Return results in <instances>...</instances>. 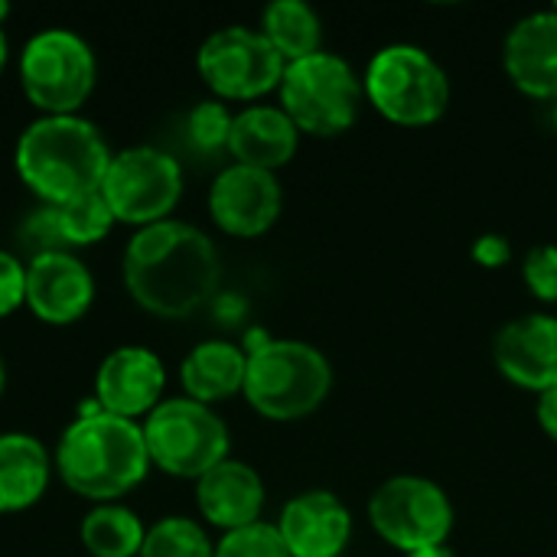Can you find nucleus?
<instances>
[{"label":"nucleus","mask_w":557,"mask_h":557,"mask_svg":"<svg viewBox=\"0 0 557 557\" xmlns=\"http://www.w3.org/2000/svg\"><path fill=\"white\" fill-rule=\"evenodd\" d=\"M222 284L215 242L180 219L137 228L124 248V287L160 320H183L206 307Z\"/></svg>","instance_id":"obj_1"},{"label":"nucleus","mask_w":557,"mask_h":557,"mask_svg":"<svg viewBox=\"0 0 557 557\" xmlns=\"http://www.w3.org/2000/svg\"><path fill=\"white\" fill-rule=\"evenodd\" d=\"M101 131L78 114H49L33 121L16 140V173L46 202L62 206L98 193L111 166Z\"/></svg>","instance_id":"obj_2"},{"label":"nucleus","mask_w":557,"mask_h":557,"mask_svg":"<svg viewBox=\"0 0 557 557\" xmlns=\"http://www.w3.org/2000/svg\"><path fill=\"white\" fill-rule=\"evenodd\" d=\"M62 483L91 503H114L144 483L150 454L137 421L104 414L101 408L72 421L55 447Z\"/></svg>","instance_id":"obj_3"},{"label":"nucleus","mask_w":557,"mask_h":557,"mask_svg":"<svg viewBox=\"0 0 557 557\" xmlns=\"http://www.w3.org/2000/svg\"><path fill=\"white\" fill-rule=\"evenodd\" d=\"M333 392L330 359L304 339H261L248 349L245 398L277 424L304 421L323 408Z\"/></svg>","instance_id":"obj_4"},{"label":"nucleus","mask_w":557,"mask_h":557,"mask_svg":"<svg viewBox=\"0 0 557 557\" xmlns=\"http://www.w3.org/2000/svg\"><path fill=\"white\" fill-rule=\"evenodd\" d=\"M366 101L398 127H431L450 108V78L444 65L418 42L382 46L366 75Z\"/></svg>","instance_id":"obj_5"},{"label":"nucleus","mask_w":557,"mask_h":557,"mask_svg":"<svg viewBox=\"0 0 557 557\" xmlns=\"http://www.w3.org/2000/svg\"><path fill=\"white\" fill-rule=\"evenodd\" d=\"M277 98L300 134L339 137L359 121L366 85L343 55L320 49L284 69Z\"/></svg>","instance_id":"obj_6"},{"label":"nucleus","mask_w":557,"mask_h":557,"mask_svg":"<svg viewBox=\"0 0 557 557\" xmlns=\"http://www.w3.org/2000/svg\"><path fill=\"white\" fill-rule=\"evenodd\" d=\"M144 444L150 463L166 476L180 480H202L212 467L228 460V428L225 421L193 398H170L160 401L144 421Z\"/></svg>","instance_id":"obj_7"},{"label":"nucleus","mask_w":557,"mask_h":557,"mask_svg":"<svg viewBox=\"0 0 557 557\" xmlns=\"http://www.w3.org/2000/svg\"><path fill=\"white\" fill-rule=\"evenodd\" d=\"M454 522L457 512L444 486L418 473L392 476L369 496L372 532L401 555L447 545Z\"/></svg>","instance_id":"obj_8"},{"label":"nucleus","mask_w":557,"mask_h":557,"mask_svg":"<svg viewBox=\"0 0 557 557\" xmlns=\"http://www.w3.org/2000/svg\"><path fill=\"white\" fill-rule=\"evenodd\" d=\"M98 62L91 46L72 29L36 33L20 55V85L33 108L49 114H78L95 88Z\"/></svg>","instance_id":"obj_9"},{"label":"nucleus","mask_w":557,"mask_h":557,"mask_svg":"<svg viewBox=\"0 0 557 557\" xmlns=\"http://www.w3.org/2000/svg\"><path fill=\"white\" fill-rule=\"evenodd\" d=\"M196 69L219 101H258L281 88L287 62L261 29L225 26L199 46Z\"/></svg>","instance_id":"obj_10"},{"label":"nucleus","mask_w":557,"mask_h":557,"mask_svg":"<svg viewBox=\"0 0 557 557\" xmlns=\"http://www.w3.org/2000/svg\"><path fill=\"white\" fill-rule=\"evenodd\" d=\"M101 196L114 212V222L137 228L170 219L183 196V166L176 157L157 147H131L111 157L101 183Z\"/></svg>","instance_id":"obj_11"},{"label":"nucleus","mask_w":557,"mask_h":557,"mask_svg":"<svg viewBox=\"0 0 557 557\" xmlns=\"http://www.w3.org/2000/svg\"><path fill=\"white\" fill-rule=\"evenodd\" d=\"M284 209V189L274 173L232 163L209 189V215L232 238H261Z\"/></svg>","instance_id":"obj_12"},{"label":"nucleus","mask_w":557,"mask_h":557,"mask_svg":"<svg viewBox=\"0 0 557 557\" xmlns=\"http://www.w3.org/2000/svg\"><path fill=\"white\" fill-rule=\"evenodd\" d=\"M493 362L506 382L525 392L557 388V317L522 313L493 339Z\"/></svg>","instance_id":"obj_13"},{"label":"nucleus","mask_w":557,"mask_h":557,"mask_svg":"<svg viewBox=\"0 0 557 557\" xmlns=\"http://www.w3.org/2000/svg\"><path fill=\"white\" fill-rule=\"evenodd\" d=\"M166 388V369L157 352L144 346H121L114 349L95 375V398L104 414L114 418H147Z\"/></svg>","instance_id":"obj_14"},{"label":"nucleus","mask_w":557,"mask_h":557,"mask_svg":"<svg viewBox=\"0 0 557 557\" xmlns=\"http://www.w3.org/2000/svg\"><path fill=\"white\" fill-rule=\"evenodd\" d=\"M277 532L290 557H343L352 539V512L330 490H307L284 503Z\"/></svg>","instance_id":"obj_15"},{"label":"nucleus","mask_w":557,"mask_h":557,"mask_svg":"<svg viewBox=\"0 0 557 557\" xmlns=\"http://www.w3.org/2000/svg\"><path fill=\"white\" fill-rule=\"evenodd\" d=\"M95 300L91 271L69 251H49L26 264V307L49 326H69Z\"/></svg>","instance_id":"obj_16"},{"label":"nucleus","mask_w":557,"mask_h":557,"mask_svg":"<svg viewBox=\"0 0 557 557\" xmlns=\"http://www.w3.org/2000/svg\"><path fill=\"white\" fill-rule=\"evenodd\" d=\"M503 65L512 85L539 101H557V10L522 16L503 46Z\"/></svg>","instance_id":"obj_17"},{"label":"nucleus","mask_w":557,"mask_h":557,"mask_svg":"<svg viewBox=\"0 0 557 557\" xmlns=\"http://www.w3.org/2000/svg\"><path fill=\"white\" fill-rule=\"evenodd\" d=\"M264 499L268 493L258 470L232 457L196 480V506L209 525L222 529V535L261 522Z\"/></svg>","instance_id":"obj_18"},{"label":"nucleus","mask_w":557,"mask_h":557,"mask_svg":"<svg viewBox=\"0 0 557 557\" xmlns=\"http://www.w3.org/2000/svg\"><path fill=\"white\" fill-rule=\"evenodd\" d=\"M300 131L281 104H248L232 117L228 153L242 166L277 173L297 157Z\"/></svg>","instance_id":"obj_19"},{"label":"nucleus","mask_w":557,"mask_h":557,"mask_svg":"<svg viewBox=\"0 0 557 557\" xmlns=\"http://www.w3.org/2000/svg\"><path fill=\"white\" fill-rule=\"evenodd\" d=\"M248 352L225 339H206L189 349L180 366V382L186 398L199 405H219L245 392Z\"/></svg>","instance_id":"obj_20"},{"label":"nucleus","mask_w":557,"mask_h":557,"mask_svg":"<svg viewBox=\"0 0 557 557\" xmlns=\"http://www.w3.org/2000/svg\"><path fill=\"white\" fill-rule=\"evenodd\" d=\"M52 460L29 434H0V512H23L46 496Z\"/></svg>","instance_id":"obj_21"},{"label":"nucleus","mask_w":557,"mask_h":557,"mask_svg":"<svg viewBox=\"0 0 557 557\" xmlns=\"http://www.w3.org/2000/svg\"><path fill=\"white\" fill-rule=\"evenodd\" d=\"M261 36L290 65L323 49V20L304 0H274L261 13Z\"/></svg>","instance_id":"obj_22"},{"label":"nucleus","mask_w":557,"mask_h":557,"mask_svg":"<svg viewBox=\"0 0 557 557\" xmlns=\"http://www.w3.org/2000/svg\"><path fill=\"white\" fill-rule=\"evenodd\" d=\"M144 522L117 503L95 506L82 522V545L88 557H137L144 548Z\"/></svg>","instance_id":"obj_23"},{"label":"nucleus","mask_w":557,"mask_h":557,"mask_svg":"<svg viewBox=\"0 0 557 557\" xmlns=\"http://www.w3.org/2000/svg\"><path fill=\"white\" fill-rule=\"evenodd\" d=\"M52 219H55V228L62 235L65 251L82 248V245H95L114 228V212L108 209L101 189L88 193V196H78L72 202L52 206Z\"/></svg>","instance_id":"obj_24"},{"label":"nucleus","mask_w":557,"mask_h":557,"mask_svg":"<svg viewBox=\"0 0 557 557\" xmlns=\"http://www.w3.org/2000/svg\"><path fill=\"white\" fill-rule=\"evenodd\" d=\"M137 557H215V545L209 542L199 522L170 516L147 529L144 548Z\"/></svg>","instance_id":"obj_25"},{"label":"nucleus","mask_w":557,"mask_h":557,"mask_svg":"<svg viewBox=\"0 0 557 557\" xmlns=\"http://www.w3.org/2000/svg\"><path fill=\"white\" fill-rule=\"evenodd\" d=\"M232 111L225 101L219 98H209V101H199L189 117H186V134L193 140L196 150L202 153H215V150H228V134H232Z\"/></svg>","instance_id":"obj_26"},{"label":"nucleus","mask_w":557,"mask_h":557,"mask_svg":"<svg viewBox=\"0 0 557 557\" xmlns=\"http://www.w3.org/2000/svg\"><path fill=\"white\" fill-rule=\"evenodd\" d=\"M215 557H290L274 522H255L238 532H225Z\"/></svg>","instance_id":"obj_27"},{"label":"nucleus","mask_w":557,"mask_h":557,"mask_svg":"<svg viewBox=\"0 0 557 557\" xmlns=\"http://www.w3.org/2000/svg\"><path fill=\"white\" fill-rule=\"evenodd\" d=\"M522 281L542 304H557V245H535L522 258Z\"/></svg>","instance_id":"obj_28"},{"label":"nucleus","mask_w":557,"mask_h":557,"mask_svg":"<svg viewBox=\"0 0 557 557\" xmlns=\"http://www.w3.org/2000/svg\"><path fill=\"white\" fill-rule=\"evenodd\" d=\"M26 304V268L16 255L0 251V317H10Z\"/></svg>","instance_id":"obj_29"},{"label":"nucleus","mask_w":557,"mask_h":557,"mask_svg":"<svg viewBox=\"0 0 557 557\" xmlns=\"http://www.w3.org/2000/svg\"><path fill=\"white\" fill-rule=\"evenodd\" d=\"M470 255H473V261H476L480 268H490V271H496V268L509 264V258H512V248H509V242H506L503 235L490 232V235H480V238L473 242Z\"/></svg>","instance_id":"obj_30"},{"label":"nucleus","mask_w":557,"mask_h":557,"mask_svg":"<svg viewBox=\"0 0 557 557\" xmlns=\"http://www.w3.org/2000/svg\"><path fill=\"white\" fill-rule=\"evenodd\" d=\"M535 418H539V428L545 431V437L557 444V388H548V392L539 395Z\"/></svg>","instance_id":"obj_31"},{"label":"nucleus","mask_w":557,"mask_h":557,"mask_svg":"<svg viewBox=\"0 0 557 557\" xmlns=\"http://www.w3.org/2000/svg\"><path fill=\"white\" fill-rule=\"evenodd\" d=\"M405 557H457V552L450 545H441V548H424V552H414V555Z\"/></svg>","instance_id":"obj_32"},{"label":"nucleus","mask_w":557,"mask_h":557,"mask_svg":"<svg viewBox=\"0 0 557 557\" xmlns=\"http://www.w3.org/2000/svg\"><path fill=\"white\" fill-rule=\"evenodd\" d=\"M7 55H10V42H7V33H3V26H0V75H3Z\"/></svg>","instance_id":"obj_33"},{"label":"nucleus","mask_w":557,"mask_h":557,"mask_svg":"<svg viewBox=\"0 0 557 557\" xmlns=\"http://www.w3.org/2000/svg\"><path fill=\"white\" fill-rule=\"evenodd\" d=\"M7 13H10V7H7V3H3V0H0V23H3V20H7Z\"/></svg>","instance_id":"obj_34"},{"label":"nucleus","mask_w":557,"mask_h":557,"mask_svg":"<svg viewBox=\"0 0 557 557\" xmlns=\"http://www.w3.org/2000/svg\"><path fill=\"white\" fill-rule=\"evenodd\" d=\"M3 382H7V372H3V359H0V395H3Z\"/></svg>","instance_id":"obj_35"},{"label":"nucleus","mask_w":557,"mask_h":557,"mask_svg":"<svg viewBox=\"0 0 557 557\" xmlns=\"http://www.w3.org/2000/svg\"><path fill=\"white\" fill-rule=\"evenodd\" d=\"M552 117H555V131H557V101H555V111H552Z\"/></svg>","instance_id":"obj_36"},{"label":"nucleus","mask_w":557,"mask_h":557,"mask_svg":"<svg viewBox=\"0 0 557 557\" xmlns=\"http://www.w3.org/2000/svg\"><path fill=\"white\" fill-rule=\"evenodd\" d=\"M555 10H557V3H555Z\"/></svg>","instance_id":"obj_37"}]
</instances>
